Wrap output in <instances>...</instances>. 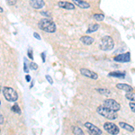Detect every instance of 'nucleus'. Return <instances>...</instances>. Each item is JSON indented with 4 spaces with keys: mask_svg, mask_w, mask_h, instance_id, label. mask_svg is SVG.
<instances>
[{
    "mask_svg": "<svg viewBox=\"0 0 135 135\" xmlns=\"http://www.w3.org/2000/svg\"><path fill=\"white\" fill-rule=\"evenodd\" d=\"M38 26L40 30L49 32V33H53L56 32V24L55 22L50 20L49 18H42L40 19L38 22Z\"/></svg>",
    "mask_w": 135,
    "mask_h": 135,
    "instance_id": "nucleus-1",
    "label": "nucleus"
},
{
    "mask_svg": "<svg viewBox=\"0 0 135 135\" xmlns=\"http://www.w3.org/2000/svg\"><path fill=\"white\" fill-rule=\"evenodd\" d=\"M114 47V41L112 40V38L111 36L106 35L104 36L103 38L100 40L99 42V48L104 50V51H109L112 50Z\"/></svg>",
    "mask_w": 135,
    "mask_h": 135,
    "instance_id": "nucleus-2",
    "label": "nucleus"
},
{
    "mask_svg": "<svg viewBox=\"0 0 135 135\" xmlns=\"http://www.w3.org/2000/svg\"><path fill=\"white\" fill-rule=\"evenodd\" d=\"M96 111H97V112L100 115H102V116H104L106 119H109V120H115V119H117V112H113L112 110L106 108L104 104L98 106L97 109H96Z\"/></svg>",
    "mask_w": 135,
    "mask_h": 135,
    "instance_id": "nucleus-3",
    "label": "nucleus"
},
{
    "mask_svg": "<svg viewBox=\"0 0 135 135\" xmlns=\"http://www.w3.org/2000/svg\"><path fill=\"white\" fill-rule=\"evenodd\" d=\"M3 94H4V98L9 102H15L18 99V94L16 91L12 87H8V86L4 87Z\"/></svg>",
    "mask_w": 135,
    "mask_h": 135,
    "instance_id": "nucleus-4",
    "label": "nucleus"
},
{
    "mask_svg": "<svg viewBox=\"0 0 135 135\" xmlns=\"http://www.w3.org/2000/svg\"><path fill=\"white\" fill-rule=\"evenodd\" d=\"M104 105L106 108L112 110L113 112H117L120 109H121V105L117 101L113 100V99H105L104 101Z\"/></svg>",
    "mask_w": 135,
    "mask_h": 135,
    "instance_id": "nucleus-5",
    "label": "nucleus"
},
{
    "mask_svg": "<svg viewBox=\"0 0 135 135\" xmlns=\"http://www.w3.org/2000/svg\"><path fill=\"white\" fill-rule=\"evenodd\" d=\"M104 129L106 130V132L111 135H117L120 132L119 127L112 122H105L104 124Z\"/></svg>",
    "mask_w": 135,
    "mask_h": 135,
    "instance_id": "nucleus-6",
    "label": "nucleus"
},
{
    "mask_svg": "<svg viewBox=\"0 0 135 135\" xmlns=\"http://www.w3.org/2000/svg\"><path fill=\"white\" fill-rule=\"evenodd\" d=\"M113 60L116 61V62H122V63L129 62L130 60V53L128 51V52H125V53L118 54V55H116L113 58Z\"/></svg>",
    "mask_w": 135,
    "mask_h": 135,
    "instance_id": "nucleus-7",
    "label": "nucleus"
},
{
    "mask_svg": "<svg viewBox=\"0 0 135 135\" xmlns=\"http://www.w3.org/2000/svg\"><path fill=\"white\" fill-rule=\"evenodd\" d=\"M85 126L87 128V130H89V133L91 135H102V130L99 129L98 127H96L91 122H86Z\"/></svg>",
    "mask_w": 135,
    "mask_h": 135,
    "instance_id": "nucleus-8",
    "label": "nucleus"
},
{
    "mask_svg": "<svg viewBox=\"0 0 135 135\" xmlns=\"http://www.w3.org/2000/svg\"><path fill=\"white\" fill-rule=\"evenodd\" d=\"M80 73L81 75H83V76H86V77H89L91 79H97L98 78V75L95 73V72L92 71V70H90V69H87V68H80Z\"/></svg>",
    "mask_w": 135,
    "mask_h": 135,
    "instance_id": "nucleus-9",
    "label": "nucleus"
},
{
    "mask_svg": "<svg viewBox=\"0 0 135 135\" xmlns=\"http://www.w3.org/2000/svg\"><path fill=\"white\" fill-rule=\"evenodd\" d=\"M58 5L60 8L66 9V10H74L75 9V4L68 1H59L58 2Z\"/></svg>",
    "mask_w": 135,
    "mask_h": 135,
    "instance_id": "nucleus-10",
    "label": "nucleus"
},
{
    "mask_svg": "<svg viewBox=\"0 0 135 135\" xmlns=\"http://www.w3.org/2000/svg\"><path fill=\"white\" fill-rule=\"evenodd\" d=\"M30 4L32 8L40 9L44 6V1L43 0H30Z\"/></svg>",
    "mask_w": 135,
    "mask_h": 135,
    "instance_id": "nucleus-11",
    "label": "nucleus"
},
{
    "mask_svg": "<svg viewBox=\"0 0 135 135\" xmlns=\"http://www.w3.org/2000/svg\"><path fill=\"white\" fill-rule=\"evenodd\" d=\"M72 2H73V4H76V6H78L82 9H87L90 7V4L84 0H72Z\"/></svg>",
    "mask_w": 135,
    "mask_h": 135,
    "instance_id": "nucleus-12",
    "label": "nucleus"
},
{
    "mask_svg": "<svg viewBox=\"0 0 135 135\" xmlns=\"http://www.w3.org/2000/svg\"><path fill=\"white\" fill-rule=\"evenodd\" d=\"M80 40L82 41V43L85 45H91L93 42L94 41V39L90 37L88 35H85V36H82L80 38Z\"/></svg>",
    "mask_w": 135,
    "mask_h": 135,
    "instance_id": "nucleus-13",
    "label": "nucleus"
},
{
    "mask_svg": "<svg viewBox=\"0 0 135 135\" xmlns=\"http://www.w3.org/2000/svg\"><path fill=\"white\" fill-rule=\"evenodd\" d=\"M116 87L118 89L123 90V91H125V92H132V90H133L131 86L127 85V84H117Z\"/></svg>",
    "mask_w": 135,
    "mask_h": 135,
    "instance_id": "nucleus-14",
    "label": "nucleus"
},
{
    "mask_svg": "<svg viewBox=\"0 0 135 135\" xmlns=\"http://www.w3.org/2000/svg\"><path fill=\"white\" fill-rule=\"evenodd\" d=\"M119 125H120L121 128H122V129H124V130H128V131H130V132L134 131V128H133L131 125H130L129 123H126L124 122H119Z\"/></svg>",
    "mask_w": 135,
    "mask_h": 135,
    "instance_id": "nucleus-15",
    "label": "nucleus"
},
{
    "mask_svg": "<svg viewBox=\"0 0 135 135\" xmlns=\"http://www.w3.org/2000/svg\"><path fill=\"white\" fill-rule=\"evenodd\" d=\"M98 29H99L98 23H91V24H89V26H88V28H87V30H86V32L87 34H89V33H92V32H96Z\"/></svg>",
    "mask_w": 135,
    "mask_h": 135,
    "instance_id": "nucleus-16",
    "label": "nucleus"
},
{
    "mask_svg": "<svg viewBox=\"0 0 135 135\" xmlns=\"http://www.w3.org/2000/svg\"><path fill=\"white\" fill-rule=\"evenodd\" d=\"M109 76L117 77V78H124V77H125V73H124V72H120V71L110 72V73H109Z\"/></svg>",
    "mask_w": 135,
    "mask_h": 135,
    "instance_id": "nucleus-17",
    "label": "nucleus"
},
{
    "mask_svg": "<svg viewBox=\"0 0 135 135\" xmlns=\"http://www.w3.org/2000/svg\"><path fill=\"white\" fill-rule=\"evenodd\" d=\"M72 131H73V133L75 135H85L83 130L81 129L80 127H78V126H74L72 128Z\"/></svg>",
    "mask_w": 135,
    "mask_h": 135,
    "instance_id": "nucleus-18",
    "label": "nucleus"
},
{
    "mask_svg": "<svg viewBox=\"0 0 135 135\" xmlns=\"http://www.w3.org/2000/svg\"><path fill=\"white\" fill-rule=\"evenodd\" d=\"M96 91H97L98 93H100V94H105V95H107V96H109V95L111 94V91L109 89H107V88H97Z\"/></svg>",
    "mask_w": 135,
    "mask_h": 135,
    "instance_id": "nucleus-19",
    "label": "nucleus"
},
{
    "mask_svg": "<svg viewBox=\"0 0 135 135\" xmlns=\"http://www.w3.org/2000/svg\"><path fill=\"white\" fill-rule=\"evenodd\" d=\"M93 17L95 21H97V22H101V21H103L104 19V14H94V15H93Z\"/></svg>",
    "mask_w": 135,
    "mask_h": 135,
    "instance_id": "nucleus-20",
    "label": "nucleus"
},
{
    "mask_svg": "<svg viewBox=\"0 0 135 135\" xmlns=\"http://www.w3.org/2000/svg\"><path fill=\"white\" fill-rule=\"evenodd\" d=\"M125 96H126V98L130 100V101L135 100V94H133L132 92H126Z\"/></svg>",
    "mask_w": 135,
    "mask_h": 135,
    "instance_id": "nucleus-21",
    "label": "nucleus"
},
{
    "mask_svg": "<svg viewBox=\"0 0 135 135\" xmlns=\"http://www.w3.org/2000/svg\"><path fill=\"white\" fill-rule=\"evenodd\" d=\"M11 110H12L14 112H15V113H21V109H20V107H19V105L16 104H14L13 106H12Z\"/></svg>",
    "mask_w": 135,
    "mask_h": 135,
    "instance_id": "nucleus-22",
    "label": "nucleus"
},
{
    "mask_svg": "<svg viewBox=\"0 0 135 135\" xmlns=\"http://www.w3.org/2000/svg\"><path fill=\"white\" fill-rule=\"evenodd\" d=\"M29 68H31L32 70H36V69L38 68V65H37L36 63H34V62H31V63H30V66H29Z\"/></svg>",
    "mask_w": 135,
    "mask_h": 135,
    "instance_id": "nucleus-23",
    "label": "nucleus"
},
{
    "mask_svg": "<svg viewBox=\"0 0 135 135\" xmlns=\"http://www.w3.org/2000/svg\"><path fill=\"white\" fill-rule=\"evenodd\" d=\"M40 14L44 17H51V14L50 12H40Z\"/></svg>",
    "mask_w": 135,
    "mask_h": 135,
    "instance_id": "nucleus-24",
    "label": "nucleus"
},
{
    "mask_svg": "<svg viewBox=\"0 0 135 135\" xmlns=\"http://www.w3.org/2000/svg\"><path fill=\"white\" fill-rule=\"evenodd\" d=\"M45 77H46V79H47V81L49 82L50 85H52L53 84V80H52V78H51V76H50V75H46L45 76Z\"/></svg>",
    "mask_w": 135,
    "mask_h": 135,
    "instance_id": "nucleus-25",
    "label": "nucleus"
},
{
    "mask_svg": "<svg viewBox=\"0 0 135 135\" xmlns=\"http://www.w3.org/2000/svg\"><path fill=\"white\" fill-rule=\"evenodd\" d=\"M129 106H130V110H131L133 112H135V103H133V102H130V103L129 104Z\"/></svg>",
    "mask_w": 135,
    "mask_h": 135,
    "instance_id": "nucleus-26",
    "label": "nucleus"
},
{
    "mask_svg": "<svg viewBox=\"0 0 135 135\" xmlns=\"http://www.w3.org/2000/svg\"><path fill=\"white\" fill-rule=\"evenodd\" d=\"M26 58H24V64H23V71L25 72V73H28L29 72V68H28V67H27L26 65Z\"/></svg>",
    "mask_w": 135,
    "mask_h": 135,
    "instance_id": "nucleus-27",
    "label": "nucleus"
},
{
    "mask_svg": "<svg viewBox=\"0 0 135 135\" xmlns=\"http://www.w3.org/2000/svg\"><path fill=\"white\" fill-rule=\"evenodd\" d=\"M6 1H7L8 4H10V5H14V4H16V2H17V0H6Z\"/></svg>",
    "mask_w": 135,
    "mask_h": 135,
    "instance_id": "nucleus-28",
    "label": "nucleus"
},
{
    "mask_svg": "<svg viewBox=\"0 0 135 135\" xmlns=\"http://www.w3.org/2000/svg\"><path fill=\"white\" fill-rule=\"evenodd\" d=\"M28 57L31 58V59L33 58V57H32V49L28 50Z\"/></svg>",
    "mask_w": 135,
    "mask_h": 135,
    "instance_id": "nucleus-29",
    "label": "nucleus"
},
{
    "mask_svg": "<svg viewBox=\"0 0 135 135\" xmlns=\"http://www.w3.org/2000/svg\"><path fill=\"white\" fill-rule=\"evenodd\" d=\"M4 123V116L3 114L0 112V124H3Z\"/></svg>",
    "mask_w": 135,
    "mask_h": 135,
    "instance_id": "nucleus-30",
    "label": "nucleus"
},
{
    "mask_svg": "<svg viewBox=\"0 0 135 135\" xmlns=\"http://www.w3.org/2000/svg\"><path fill=\"white\" fill-rule=\"evenodd\" d=\"M33 36L35 37L37 40H40V34H39V33H37V32H34V33H33Z\"/></svg>",
    "mask_w": 135,
    "mask_h": 135,
    "instance_id": "nucleus-31",
    "label": "nucleus"
},
{
    "mask_svg": "<svg viewBox=\"0 0 135 135\" xmlns=\"http://www.w3.org/2000/svg\"><path fill=\"white\" fill-rule=\"evenodd\" d=\"M40 56H41V58H42V61L45 62V61H46V58H45V52H42V53L40 54Z\"/></svg>",
    "mask_w": 135,
    "mask_h": 135,
    "instance_id": "nucleus-32",
    "label": "nucleus"
},
{
    "mask_svg": "<svg viewBox=\"0 0 135 135\" xmlns=\"http://www.w3.org/2000/svg\"><path fill=\"white\" fill-rule=\"evenodd\" d=\"M25 79H26L27 82H30V81H31V76H29V75H26V76H25Z\"/></svg>",
    "mask_w": 135,
    "mask_h": 135,
    "instance_id": "nucleus-33",
    "label": "nucleus"
},
{
    "mask_svg": "<svg viewBox=\"0 0 135 135\" xmlns=\"http://www.w3.org/2000/svg\"><path fill=\"white\" fill-rule=\"evenodd\" d=\"M3 12H4V10H3V8L0 6V13H3Z\"/></svg>",
    "mask_w": 135,
    "mask_h": 135,
    "instance_id": "nucleus-34",
    "label": "nucleus"
},
{
    "mask_svg": "<svg viewBox=\"0 0 135 135\" xmlns=\"http://www.w3.org/2000/svg\"><path fill=\"white\" fill-rule=\"evenodd\" d=\"M0 104H1V102H0Z\"/></svg>",
    "mask_w": 135,
    "mask_h": 135,
    "instance_id": "nucleus-35",
    "label": "nucleus"
}]
</instances>
